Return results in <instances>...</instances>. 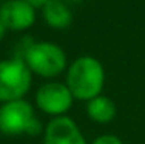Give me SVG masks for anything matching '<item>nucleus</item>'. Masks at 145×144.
I'll list each match as a JSON object with an SVG mask.
<instances>
[{"mask_svg": "<svg viewBox=\"0 0 145 144\" xmlns=\"http://www.w3.org/2000/svg\"><path fill=\"white\" fill-rule=\"evenodd\" d=\"M65 85L74 101L88 102L102 95L105 87V68L94 56H79L68 64L65 71Z\"/></svg>", "mask_w": 145, "mask_h": 144, "instance_id": "1", "label": "nucleus"}, {"mask_svg": "<svg viewBox=\"0 0 145 144\" xmlns=\"http://www.w3.org/2000/svg\"><path fill=\"white\" fill-rule=\"evenodd\" d=\"M14 56L23 59L33 76L36 74L48 81H54L68 68L67 53L60 45L54 42H46V40L33 42L26 39L23 47Z\"/></svg>", "mask_w": 145, "mask_h": 144, "instance_id": "2", "label": "nucleus"}, {"mask_svg": "<svg viewBox=\"0 0 145 144\" xmlns=\"http://www.w3.org/2000/svg\"><path fill=\"white\" fill-rule=\"evenodd\" d=\"M45 124L39 119L33 102L17 99L0 104V132L6 136H37L43 133Z\"/></svg>", "mask_w": 145, "mask_h": 144, "instance_id": "3", "label": "nucleus"}, {"mask_svg": "<svg viewBox=\"0 0 145 144\" xmlns=\"http://www.w3.org/2000/svg\"><path fill=\"white\" fill-rule=\"evenodd\" d=\"M33 85V73L17 56L0 60V104L23 99Z\"/></svg>", "mask_w": 145, "mask_h": 144, "instance_id": "4", "label": "nucleus"}, {"mask_svg": "<svg viewBox=\"0 0 145 144\" xmlns=\"http://www.w3.org/2000/svg\"><path fill=\"white\" fill-rule=\"evenodd\" d=\"M72 104H74V98L65 85V82L56 79L42 84L34 95L36 110L48 115L50 118L67 115L72 108Z\"/></svg>", "mask_w": 145, "mask_h": 144, "instance_id": "5", "label": "nucleus"}, {"mask_svg": "<svg viewBox=\"0 0 145 144\" xmlns=\"http://www.w3.org/2000/svg\"><path fill=\"white\" fill-rule=\"evenodd\" d=\"M42 144H88L79 124L68 115L50 118L42 133Z\"/></svg>", "mask_w": 145, "mask_h": 144, "instance_id": "6", "label": "nucleus"}, {"mask_svg": "<svg viewBox=\"0 0 145 144\" xmlns=\"http://www.w3.org/2000/svg\"><path fill=\"white\" fill-rule=\"evenodd\" d=\"M0 20L6 30L25 31L36 22V8L25 0H6L0 5Z\"/></svg>", "mask_w": 145, "mask_h": 144, "instance_id": "7", "label": "nucleus"}, {"mask_svg": "<svg viewBox=\"0 0 145 144\" xmlns=\"http://www.w3.org/2000/svg\"><path fill=\"white\" fill-rule=\"evenodd\" d=\"M85 104H87L85 112H87L88 119L93 121L94 124H110V122L114 121L117 115L116 102L105 95L96 96Z\"/></svg>", "mask_w": 145, "mask_h": 144, "instance_id": "8", "label": "nucleus"}, {"mask_svg": "<svg viewBox=\"0 0 145 144\" xmlns=\"http://www.w3.org/2000/svg\"><path fill=\"white\" fill-rule=\"evenodd\" d=\"M42 17L48 26L54 30H65L72 22V12L62 0H48L42 6Z\"/></svg>", "mask_w": 145, "mask_h": 144, "instance_id": "9", "label": "nucleus"}, {"mask_svg": "<svg viewBox=\"0 0 145 144\" xmlns=\"http://www.w3.org/2000/svg\"><path fill=\"white\" fill-rule=\"evenodd\" d=\"M88 144H123V141L120 136L114 135V133H102Z\"/></svg>", "mask_w": 145, "mask_h": 144, "instance_id": "10", "label": "nucleus"}, {"mask_svg": "<svg viewBox=\"0 0 145 144\" xmlns=\"http://www.w3.org/2000/svg\"><path fill=\"white\" fill-rule=\"evenodd\" d=\"M25 2H28L29 5L34 6V8H42V6L48 2V0H25Z\"/></svg>", "mask_w": 145, "mask_h": 144, "instance_id": "11", "label": "nucleus"}, {"mask_svg": "<svg viewBox=\"0 0 145 144\" xmlns=\"http://www.w3.org/2000/svg\"><path fill=\"white\" fill-rule=\"evenodd\" d=\"M5 34H6V28H5V25L2 23V20H0V40L5 37Z\"/></svg>", "mask_w": 145, "mask_h": 144, "instance_id": "12", "label": "nucleus"}, {"mask_svg": "<svg viewBox=\"0 0 145 144\" xmlns=\"http://www.w3.org/2000/svg\"><path fill=\"white\" fill-rule=\"evenodd\" d=\"M76 2H77V0H76Z\"/></svg>", "mask_w": 145, "mask_h": 144, "instance_id": "13", "label": "nucleus"}]
</instances>
